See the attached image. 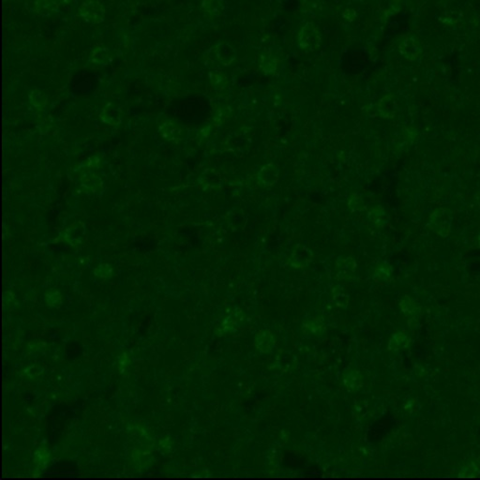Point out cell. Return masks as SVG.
<instances>
[{
	"mask_svg": "<svg viewBox=\"0 0 480 480\" xmlns=\"http://www.w3.org/2000/svg\"><path fill=\"white\" fill-rule=\"evenodd\" d=\"M46 302L52 307H58L61 304V296L59 292L52 291L46 295Z\"/></svg>",
	"mask_w": 480,
	"mask_h": 480,
	"instance_id": "5b68a950",
	"label": "cell"
},
{
	"mask_svg": "<svg viewBox=\"0 0 480 480\" xmlns=\"http://www.w3.org/2000/svg\"><path fill=\"white\" fill-rule=\"evenodd\" d=\"M48 460H49V455H48V451L45 448H40L36 452L35 461H36L37 464H39V466L42 467V468L46 466Z\"/></svg>",
	"mask_w": 480,
	"mask_h": 480,
	"instance_id": "277c9868",
	"label": "cell"
},
{
	"mask_svg": "<svg viewBox=\"0 0 480 480\" xmlns=\"http://www.w3.org/2000/svg\"><path fill=\"white\" fill-rule=\"evenodd\" d=\"M479 241H480V237H479Z\"/></svg>",
	"mask_w": 480,
	"mask_h": 480,
	"instance_id": "52a82bcc",
	"label": "cell"
},
{
	"mask_svg": "<svg viewBox=\"0 0 480 480\" xmlns=\"http://www.w3.org/2000/svg\"><path fill=\"white\" fill-rule=\"evenodd\" d=\"M216 56L223 64L228 65L235 60L236 52L229 44L221 43L216 46Z\"/></svg>",
	"mask_w": 480,
	"mask_h": 480,
	"instance_id": "3957f363",
	"label": "cell"
},
{
	"mask_svg": "<svg viewBox=\"0 0 480 480\" xmlns=\"http://www.w3.org/2000/svg\"><path fill=\"white\" fill-rule=\"evenodd\" d=\"M321 37L318 29L311 23L303 27L298 35V44L306 51H313L320 46Z\"/></svg>",
	"mask_w": 480,
	"mask_h": 480,
	"instance_id": "6da1fadb",
	"label": "cell"
},
{
	"mask_svg": "<svg viewBox=\"0 0 480 480\" xmlns=\"http://www.w3.org/2000/svg\"><path fill=\"white\" fill-rule=\"evenodd\" d=\"M128 364H129V359H128V356H127L126 354H123V355L120 356V359H119V367L121 366L122 368H124L123 367H126Z\"/></svg>",
	"mask_w": 480,
	"mask_h": 480,
	"instance_id": "8992f818",
	"label": "cell"
},
{
	"mask_svg": "<svg viewBox=\"0 0 480 480\" xmlns=\"http://www.w3.org/2000/svg\"><path fill=\"white\" fill-rule=\"evenodd\" d=\"M81 16L86 20L99 23L103 18L102 7L97 2L85 3L81 8Z\"/></svg>",
	"mask_w": 480,
	"mask_h": 480,
	"instance_id": "7a4b0ae2",
	"label": "cell"
}]
</instances>
